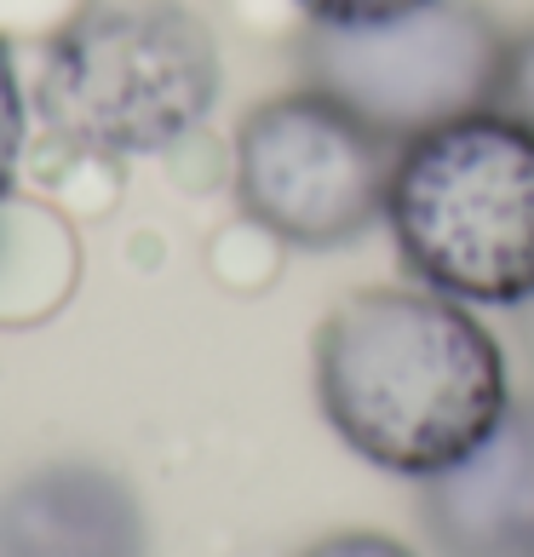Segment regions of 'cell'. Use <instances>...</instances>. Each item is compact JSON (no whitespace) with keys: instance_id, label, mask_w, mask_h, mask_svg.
<instances>
[{"instance_id":"obj_3","label":"cell","mask_w":534,"mask_h":557,"mask_svg":"<svg viewBox=\"0 0 534 557\" xmlns=\"http://www.w3.org/2000/svg\"><path fill=\"white\" fill-rule=\"evenodd\" d=\"M385 224L420 287L518 311L534 294V127L477 110L408 138Z\"/></svg>"},{"instance_id":"obj_4","label":"cell","mask_w":534,"mask_h":557,"mask_svg":"<svg viewBox=\"0 0 534 557\" xmlns=\"http://www.w3.org/2000/svg\"><path fill=\"white\" fill-rule=\"evenodd\" d=\"M397 144L305 81L253 104L236 127V201L264 236L334 253L385 224Z\"/></svg>"},{"instance_id":"obj_8","label":"cell","mask_w":534,"mask_h":557,"mask_svg":"<svg viewBox=\"0 0 534 557\" xmlns=\"http://www.w3.org/2000/svg\"><path fill=\"white\" fill-rule=\"evenodd\" d=\"M24 144H29V92H24V75H17L12 40L0 35V201H7L12 184H17Z\"/></svg>"},{"instance_id":"obj_12","label":"cell","mask_w":534,"mask_h":557,"mask_svg":"<svg viewBox=\"0 0 534 557\" xmlns=\"http://www.w3.org/2000/svg\"><path fill=\"white\" fill-rule=\"evenodd\" d=\"M518 334H523V345H529V362H534V294L518 305Z\"/></svg>"},{"instance_id":"obj_2","label":"cell","mask_w":534,"mask_h":557,"mask_svg":"<svg viewBox=\"0 0 534 557\" xmlns=\"http://www.w3.org/2000/svg\"><path fill=\"white\" fill-rule=\"evenodd\" d=\"M224 92L219 40L178 0H92L35 70V121L80 161H156L208 127Z\"/></svg>"},{"instance_id":"obj_5","label":"cell","mask_w":534,"mask_h":557,"mask_svg":"<svg viewBox=\"0 0 534 557\" xmlns=\"http://www.w3.org/2000/svg\"><path fill=\"white\" fill-rule=\"evenodd\" d=\"M511 35L477 0H425V7L368 29L305 35V81L339 98L374 133L402 150L443 121L500 110Z\"/></svg>"},{"instance_id":"obj_11","label":"cell","mask_w":534,"mask_h":557,"mask_svg":"<svg viewBox=\"0 0 534 557\" xmlns=\"http://www.w3.org/2000/svg\"><path fill=\"white\" fill-rule=\"evenodd\" d=\"M299 557H414L402 541L392 534H374V529H351V534H327V541L305 546Z\"/></svg>"},{"instance_id":"obj_7","label":"cell","mask_w":534,"mask_h":557,"mask_svg":"<svg viewBox=\"0 0 534 557\" xmlns=\"http://www.w3.org/2000/svg\"><path fill=\"white\" fill-rule=\"evenodd\" d=\"M0 557H150V523L110 466L52 460L0 494Z\"/></svg>"},{"instance_id":"obj_10","label":"cell","mask_w":534,"mask_h":557,"mask_svg":"<svg viewBox=\"0 0 534 557\" xmlns=\"http://www.w3.org/2000/svg\"><path fill=\"white\" fill-rule=\"evenodd\" d=\"M500 110L518 115L523 127H534V24L511 35L506 52V87H500Z\"/></svg>"},{"instance_id":"obj_6","label":"cell","mask_w":534,"mask_h":557,"mask_svg":"<svg viewBox=\"0 0 534 557\" xmlns=\"http://www.w3.org/2000/svg\"><path fill=\"white\" fill-rule=\"evenodd\" d=\"M420 523L443 557H534V403L495 437L420 483Z\"/></svg>"},{"instance_id":"obj_9","label":"cell","mask_w":534,"mask_h":557,"mask_svg":"<svg viewBox=\"0 0 534 557\" xmlns=\"http://www.w3.org/2000/svg\"><path fill=\"white\" fill-rule=\"evenodd\" d=\"M425 7V0H299V12L316 29H368V24H392V17Z\"/></svg>"},{"instance_id":"obj_1","label":"cell","mask_w":534,"mask_h":557,"mask_svg":"<svg viewBox=\"0 0 534 557\" xmlns=\"http://www.w3.org/2000/svg\"><path fill=\"white\" fill-rule=\"evenodd\" d=\"M316 403L351 454L425 483L511 414L506 350L460 299L368 287L316 334Z\"/></svg>"}]
</instances>
